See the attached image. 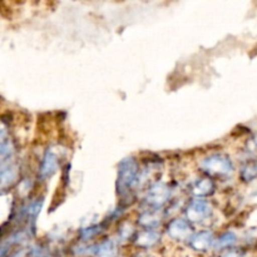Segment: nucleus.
<instances>
[{
	"mask_svg": "<svg viewBox=\"0 0 257 257\" xmlns=\"http://www.w3.org/2000/svg\"><path fill=\"white\" fill-rule=\"evenodd\" d=\"M140 165L135 157H125L118 165L117 175V193L122 200V207L132 202L133 191L140 183Z\"/></svg>",
	"mask_w": 257,
	"mask_h": 257,
	"instance_id": "obj_1",
	"label": "nucleus"
},
{
	"mask_svg": "<svg viewBox=\"0 0 257 257\" xmlns=\"http://www.w3.org/2000/svg\"><path fill=\"white\" fill-rule=\"evenodd\" d=\"M200 167L206 175L213 177H226L233 171L232 161L223 153H215L203 158L200 163Z\"/></svg>",
	"mask_w": 257,
	"mask_h": 257,
	"instance_id": "obj_2",
	"label": "nucleus"
},
{
	"mask_svg": "<svg viewBox=\"0 0 257 257\" xmlns=\"http://www.w3.org/2000/svg\"><path fill=\"white\" fill-rule=\"evenodd\" d=\"M171 193L172 191L167 183L156 182L151 186L146 195V203L152 210H158L168 202V200L171 198Z\"/></svg>",
	"mask_w": 257,
	"mask_h": 257,
	"instance_id": "obj_3",
	"label": "nucleus"
},
{
	"mask_svg": "<svg viewBox=\"0 0 257 257\" xmlns=\"http://www.w3.org/2000/svg\"><path fill=\"white\" fill-rule=\"evenodd\" d=\"M211 215H212V207L207 201L202 200V198L193 200L186 208V216L190 222H203L208 217H211Z\"/></svg>",
	"mask_w": 257,
	"mask_h": 257,
	"instance_id": "obj_4",
	"label": "nucleus"
},
{
	"mask_svg": "<svg viewBox=\"0 0 257 257\" xmlns=\"http://www.w3.org/2000/svg\"><path fill=\"white\" fill-rule=\"evenodd\" d=\"M167 233L171 238L176 241H190V238L195 235L190 221L183 220V218H176L172 222H170Z\"/></svg>",
	"mask_w": 257,
	"mask_h": 257,
	"instance_id": "obj_5",
	"label": "nucleus"
},
{
	"mask_svg": "<svg viewBox=\"0 0 257 257\" xmlns=\"http://www.w3.org/2000/svg\"><path fill=\"white\" fill-rule=\"evenodd\" d=\"M58 167H59V160L58 156L55 155L54 151L48 150L44 153V157L42 160V165L39 168V178L40 180H47V178L52 177L55 172H57Z\"/></svg>",
	"mask_w": 257,
	"mask_h": 257,
	"instance_id": "obj_6",
	"label": "nucleus"
},
{
	"mask_svg": "<svg viewBox=\"0 0 257 257\" xmlns=\"http://www.w3.org/2000/svg\"><path fill=\"white\" fill-rule=\"evenodd\" d=\"M18 168L17 163L12 161H5L2 162V168H0V180H2V190L5 191V188L10 187L15 182L18 177Z\"/></svg>",
	"mask_w": 257,
	"mask_h": 257,
	"instance_id": "obj_7",
	"label": "nucleus"
},
{
	"mask_svg": "<svg viewBox=\"0 0 257 257\" xmlns=\"http://www.w3.org/2000/svg\"><path fill=\"white\" fill-rule=\"evenodd\" d=\"M190 246L195 251L198 252H205L212 245H215V238L210 231H202V232L195 233L192 237L190 238Z\"/></svg>",
	"mask_w": 257,
	"mask_h": 257,
	"instance_id": "obj_8",
	"label": "nucleus"
},
{
	"mask_svg": "<svg viewBox=\"0 0 257 257\" xmlns=\"http://www.w3.org/2000/svg\"><path fill=\"white\" fill-rule=\"evenodd\" d=\"M191 190H192V193L196 197H207V196H210L215 191V183H213V181L210 177L198 178V180L193 182Z\"/></svg>",
	"mask_w": 257,
	"mask_h": 257,
	"instance_id": "obj_9",
	"label": "nucleus"
},
{
	"mask_svg": "<svg viewBox=\"0 0 257 257\" xmlns=\"http://www.w3.org/2000/svg\"><path fill=\"white\" fill-rule=\"evenodd\" d=\"M160 233L155 230H145L137 233L135 238V243L142 248L153 247L160 241Z\"/></svg>",
	"mask_w": 257,
	"mask_h": 257,
	"instance_id": "obj_10",
	"label": "nucleus"
},
{
	"mask_svg": "<svg viewBox=\"0 0 257 257\" xmlns=\"http://www.w3.org/2000/svg\"><path fill=\"white\" fill-rule=\"evenodd\" d=\"M118 248L113 240H104L94 246L93 256L94 257H117Z\"/></svg>",
	"mask_w": 257,
	"mask_h": 257,
	"instance_id": "obj_11",
	"label": "nucleus"
},
{
	"mask_svg": "<svg viewBox=\"0 0 257 257\" xmlns=\"http://www.w3.org/2000/svg\"><path fill=\"white\" fill-rule=\"evenodd\" d=\"M240 178L245 183L252 182L257 178V160H248L242 165L240 170Z\"/></svg>",
	"mask_w": 257,
	"mask_h": 257,
	"instance_id": "obj_12",
	"label": "nucleus"
},
{
	"mask_svg": "<svg viewBox=\"0 0 257 257\" xmlns=\"http://www.w3.org/2000/svg\"><path fill=\"white\" fill-rule=\"evenodd\" d=\"M138 221H140V225L143 226L146 230H153V228L158 226L161 217L157 213V211L148 210L145 211V212L140 216V220Z\"/></svg>",
	"mask_w": 257,
	"mask_h": 257,
	"instance_id": "obj_13",
	"label": "nucleus"
},
{
	"mask_svg": "<svg viewBox=\"0 0 257 257\" xmlns=\"http://www.w3.org/2000/svg\"><path fill=\"white\" fill-rule=\"evenodd\" d=\"M236 240L237 238H236L235 233L228 231V232H225L223 235H221L217 240H215V245L213 246H215L216 250H223V248H228L235 245Z\"/></svg>",
	"mask_w": 257,
	"mask_h": 257,
	"instance_id": "obj_14",
	"label": "nucleus"
},
{
	"mask_svg": "<svg viewBox=\"0 0 257 257\" xmlns=\"http://www.w3.org/2000/svg\"><path fill=\"white\" fill-rule=\"evenodd\" d=\"M102 225H92V226H88V227H84L80 230L79 236L83 241H87L93 238L94 236H97L98 233H100L102 231Z\"/></svg>",
	"mask_w": 257,
	"mask_h": 257,
	"instance_id": "obj_15",
	"label": "nucleus"
},
{
	"mask_svg": "<svg viewBox=\"0 0 257 257\" xmlns=\"http://www.w3.org/2000/svg\"><path fill=\"white\" fill-rule=\"evenodd\" d=\"M28 253H29V251H27V250H20V251H18V252H15L14 255H12L10 257H28Z\"/></svg>",
	"mask_w": 257,
	"mask_h": 257,
	"instance_id": "obj_16",
	"label": "nucleus"
}]
</instances>
